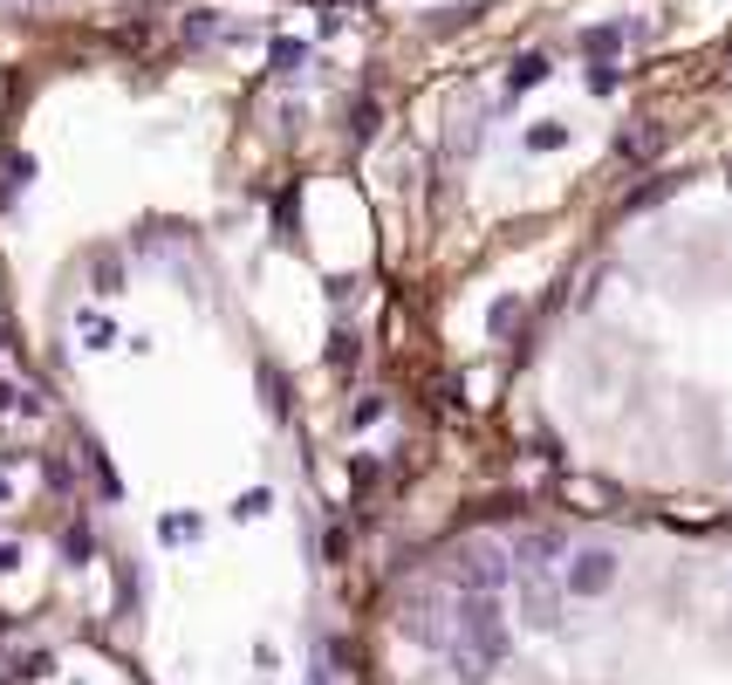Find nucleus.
<instances>
[{
    "instance_id": "1",
    "label": "nucleus",
    "mask_w": 732,
    "mask_h": 685,
    "mask_svg": "<svg viewBox=\"0 0 732 685\" xmlns=\"http://www.w3.org/2000/svg\"><path fill=\"white\" fill-rule=\"evenodd\" d=\"M453 583H459V596H500L514 583V555L500 542H466L453 555Z\"/></svg>"
},
{
    "instance_id": "2",
    "label": "nucleus",
    "mask_w": 732,
    "mask_h": 685,
    "mask_svg": "<svg viewBox=\"0 0 732 685\" xmlns=\"http://www.w3.org/2000/svg\"><path fill=\"white\" fill-rule=\"evenodd\" d=\"M617 590V548L582 542L568 548V570H561V596H609Z\"/></svg>"
},
{
    "instance_id": "3",
    "label": "nucleus",
    "mask_w": 732,
    "mask_h": 685,
    "mask_svg": "<svg viewBox=\"0 0 732 685\" xmlns=\"http://www.w3.org/2000/svg\"><path fill=\"white\" fill-rule=\"evenodd\" d=\"M520 624L527 631H561V583L548 570H520Z\"/></svg>"
},
{
    "instance_id": "4",
    "label": "nucleus",
    "mask_w": 732,
    "mask_h": 685,
    "mask_svg": "<svg viewBox=\"0 0 732 685\" xmlns=\"http://www.w3.org/2000/svg\"><path fill=\"white\" fill-rule=\"evenodd\" d=\"M561 555H568V535L561 528H535V535H520L514 570H548V562H561Z\"/></svg>"
},
{
    "instance_id": "5",
    "label": "nucleus",
    "mask_w": 732,
    "mask_h": 685,
    "mask_svg": "<svg viewBox=\"0 0 732 685\" xmlns=\"http://www.w3.org/2000/svg\"><path fill=\"white\" fill-rule=\"evenodd\" d=\"M623 34H630V28H617V21H602V28H589V34H582V56H589V62H609V56H617V49H623Z\"/></svg>"
},
{
    "instance_id": "6",
    "label": "nucleus",
    "mask_w": 732,
    "mask_h": 685,
    "mask_svg": "<svg viewBox=\"0 0 732 685\" xmlns=\"http://www.w3.org/2000/svg\"><path fill=\"white\" fill-rule=\"evenodd\" d=\"M226 34H233V28H226L213 8H192V14H185V42H226Z\"/></svg>"
},
{
    "instance_id": "7",
    "label": "nucleus",
    "mask_w": 732,
    "mask_h": 685,
    "mask_svg": "<svg viewBox=\"0 0 732 685\" xmlns=\"http://www.w3.org/2000/svg\"><path fill=\"white\" fill-rule=\"evenodd\" d=\"M34 179V158H0V206H14V192Z\"/></svg>"
},
{
    "instance_id": "8",
    "label": "nucleus",
    "mask_w": 732,
    "mask_h": 685,
    "mask_svg": "<svg viewBox=\"0 0 732 685\" xmlns=\"http://www.w3.org/2000/svg\"><path fill=\"white\" fill-rule=\"evenodd\" d=\"M514 322H520V295H500L486 309V336H514Z\"/></svg>"
},
{
    "instance_id": "9",
    "label": "nucleus",
    "mask_w": 732,
    "mask_h": 685,
    "mask_svg": "<svg viewBox=\"0 0 732 685\" xmlns=\"http://www.w3.org/2000/svg\"><path fill=\"white\" fill-rule=\"evenodd\" d=\"M568 144V124H555V117H548V124H527V151H561Z\"/></svg>"
},
{
    "instance_id": "10",
    "label": "nucleus",
    "mask_w": 732,
    "mask_h": 685,
    "mask_svg": "<svg viewBox=\"0 0 732 685\" xmlns=\"http://www.w3.org/2000/svg\"><path fill=\"white\" fill-rule=\"evenodd\" d=\"M302 56H308L302 42H274V49H267V62H274V75H295V69H302Z\"/></svg>"
},
{
    "instance_id": "11",
    "label": "nucleus",
    "mask_w": 732,
    "mask_h": 685,
    "mask_svg": "<svg viewBox=\"0 0 732 685\" xmlns=\"http://www.w3.org/2000/svg\"><path fill=\"white\" fill-rule=\"evenodd\" d=\"M541 75H548V56H520V62H514V90L541 83Z\"/></svg>"
},
{
    "instance_id": "12",
    "label": "nucleus",
    "mask_w": 732,
    "mask_h": 685,
    "mask_svg": "<svg viewBox=\"0 0 732 685\" xmlns=\"http://www.w3.org/2000/svg\"><path fill=\"white\" fill-rule=\"evenodd\" d=\"M116 281H124V268H116V254L96 261V295H116Z\"/></svg>"
},
{
    "instance_id": "13",
    "label": "nucleus",
    "mask_w": 732,
    "mask_h": 685,
    "mask_svg": "<svg viewBox=\"0 0 732 685\" xmlns=\"http://www.w3.org/2000/svg\"><path fill=\"white\" fill-rule=\"evenodd\" d=\"M267 507H274V494H240V501H233V514H240V521H261Z\"/></svg>"
},
{
    "instance_id": "14",
    "label": "nucleus",
    "mask_w": 732,
    "mask_h": 685,
    "mask_svg": "<svg viewBox=\"0 0 732 685\" xmlns=\"http://www.w3.org/2000/svg\"><path fill=\"white\" fill-rule=\"evenodd\" d=\"M609 90H617V69H609V62H589V97H609Z\"/></svg>"
},
{
    "instance_id": "15",
    "label": "nucleus",
    "mask_w": 732,
    "mask_h": 685,
    "mask_svg": "<svg viewBox=\"0 0 732 685\" xmlns=\"http://www.w3.org/2000/svg\"><path fill=\"white\" fill-rule=\"evenodd\" d=\"M83 336H90V350H110V322H96V315H83Z\"/></svg>"
},
{
    "instance_id": "16",
    "label": "nucleus",
    "mask_w": 732,
    "mask_h": 685,
    "mask_svg": "<svg viewBox=\"0 0 732 685\" xmlns=\"http://www.w3.org/2000/svg\"><path fill=\"white\" fill-rule=\"evenodd\" d=\"M308 685H329V672H322V665H315V678H308Z\"/></svg>"
},
{
    "instance_id": "17",
    "label": "nucleus",
    "mask_w": 732,
    "mask_h": 685,
    "mask_svg": "<svg viewBox=\"0 0 732 685\" xmlns=\"http://www.w3.org/2000/svg\"><path fill=\"white\" fill-rule=\"evenodd\" d=\"M8 494H14V487H8V480H0V501H8Z\"/></svg>"
}]
</instances>
